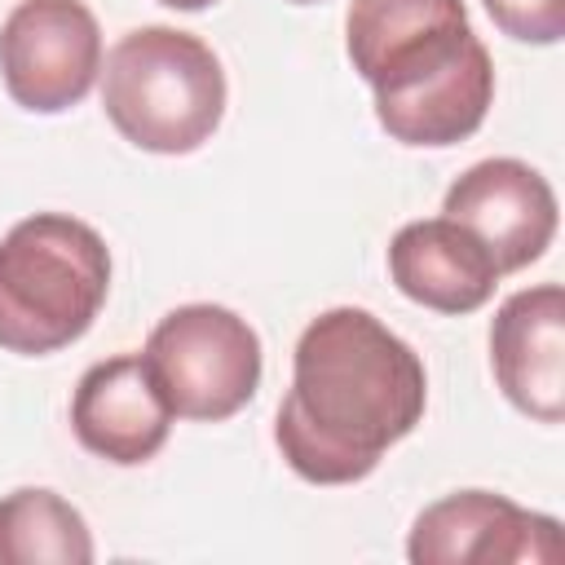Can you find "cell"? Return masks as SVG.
Returning <instances> with one entry per match:
<instances>
[{"mask_svg":"<svg viewBox=\"0 0 565 565\" xmlns=\"http://www.w3.org/2000/svg\"><path fill=\"white\" fill-rule=\"evenodd\" d=\"M428 406L419 353L375 313L335 305L318 313L291 353V388L278 402L274 441L296 477L353 486L375 472Z\"/></svg>","mask_w":565,"mask_h":565,"instance_id":"6da1fadb","label":"cell"},{"mask_svg":"<svg viewBox=\"0 0 565 565\" xmlns=\"http://www.w3.org/2000/svg\"><path fill=\"white\" fill-rule=\"evenodd\" d=\"M344 49L393 141L459 146L486 124L494 62L468 26L463 0H353Z\"/></svg>","mask_w":565,"mask_h":565,"instance_id":"7a4b0ae2","label":"cell"},{"mask_svg":"<svg viewBox=\"0 0 565 565\" xmlns=\"http://www.w3.org/2000/svg\"><path fill=\"white\" fill-rule=\"evenodd\" d=\"M110 291L106 238L66 212H35L0 238V349L44 358L75 344Z\"/></svg>","mask_w":565,"mask_h":565,"instance_id":"3957f363","label":"cell"},{"mask_svg":"<svg viewBox=\"0 0 565 565\" xmlns=\"http://www.w3.org/2000/svg\"><path fill=\"white\" fill-rule=\"evenodd\" d=\"M102 110L137 150L190 154L225 115L221 57L194 31L137 26L106 53Z\"/></svg>","mask_w":565,"mask_h":565,"instance_id":"277c9868","label":"cell"},{"mask_svg":"<svg viewBox=\"0 0 565 565\" xmlns=\"http://www.w3.org/2000/svg\"><path fill=\"white\" fill-rule=\"evenodd\" d=\"M141 362L177 419L221 424L260 388L256 327L207 300L163 313L141 349Z\"/></svg>","mask_w":565,"mask_h":565,"instance_id":"5b68a950","label":"cell"},{"mask_svg":"<svg viewBox=\"0 0 565 565\" xmlns=\"http://www.w3.org/2000/svg\"><path fill=\"white\" fill-rule=\"evenodd\" d=\"M0 75L31 115H62L102 75V26L84 0H18L0 26Z\"/></svg>","mask_w":565,"mask_h":565,"instance_id":"8992f818","label":"cell"},{"mask_svg":"<svg viewBox=\"0 0 565 565\" xmlns=\"http://www.w3.org/2000/svg\"><path fill=\"white\" fill-rule=\"evenodd\" d=\"M406 556L415 565H556L565 561V539L547 512L494 490H455L415 516Z\"/></svg>","mask_w":565,"mask_h":565,"instance_id":"52a82bcc","label":"cell"},{"mask_svg":"<svg viewBox=\"0 0 565 565\" xmlns=\"http://www.w3.org/2000/svg\"><path fill=\"white\" fill-rule=\"evenodd\" d=\"M441 216L468 225L494 256L499 274L534 265L556 238V194L521 159H481L450 181Z\"/></svg>","mask_w":565,"mask_h":565,"instance_id":"ba28073f","label":"cell"},{"mask_svg":"<svg viewBox=\"0 0 565 565\" xmlns=\"http://www.w3.org/2000/svg\"><path fill=\"white\" fill-rule=\"evenodd\" d=\"M490 366L503 397L539 419H565V291L539 282L512 291L490 322Z\"/></svg>","mask_w":565,"mask_h":565,"instance_id":"9c48e42d","label":"cell"},{"mask_svg":"<svg viewBox=\"0 0 565 565\" xmlns=\"http://www.w3.org/2000/svg\"><path fill=\"white\" fill-rule=\"evenodd\" d=\"M172 411L150 380L141 353H115L93 362L71 397V428L79 446L106 463L137 468L154 459L172 433Z\"/></svg>","mask_w":565,"mask_h":565,"instance_id":"30bf717a","label":"cell"},{"mask_svg":"<svg viewBox=\"0 0 565 565\" xmlns=\"http://www.w3.org/2000/svg\"><path fill=\"white\" fill-rule=\"evenodd\" d=\"M388 278L397 291L437 313H472L499 287L490 247L450 216L411 221L388 243Z\"/></svg>","mask_w":565,"mask_h":565,"instance_id":"8fae6325","label":"cell"},{"mask_svg":"<svg viewBox=\"0 0 565 565\" xmlns=\"http://www.w3.org/2000/svg\"><path fill=\"white\" fill-rule=\"evenodd\" d=\"M93 530L57 490L22 486L0 499V565H88Z\"/></svg>","mask_w":565,"mask_h":565,"instance_id":"7c38bea8","label":"cell"},{"mask_svg":"<svg viewBox=\"0 0 565 565\" xmlns=\"http://www.w3.org/2000/svg\"><path fill=\"white\" fill-rule=\"evenodd\" d=\"M494 26L521 44H556L565 35V0H481Z\"/></svg>","mask_w":565,"mask_h":565,"instance_id":"4fadbf2b","label":"cell"},{"mask_svg":"<svg viewBox=\"0 0 565 565\" xmlns=\"http://www.w3.org/2000/svg\"><path fill=\"white\" fill-rule=\"evenodd\" d=\"M159 4L181 9V13H199V9H207V4H216V0H159Z\"/></svg>","mask_w":565,"mask_h":565,"instance_id":"5bb4252c","label":"cell"},{"mask_svg":"<svg viewBox=\"0 0 565 565\" xmlns=\"http://www.w3.org/2000/svg\"><path fill=\"white\" fill-rule=\"evenodd\" d=\"M291 4H318V0H291Z\"/></svg>","mask_w":565,"mask_h":565,"instance_id":"9a60e30c","label":"cell"}]
</instances>
